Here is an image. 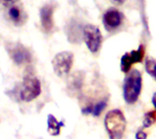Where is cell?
Segmentation results:
<instances>
[{
	"label": "cell",
	"instance_id": "cell-19",
	"mask_svg": "<svg viewBox=\"0 0 156 139\" xmlns=\"http://www.w3.org/2000/svg\"><path fill=\"white\" fill-rule=\"evenodd\" d=\"M153 104H154V106L156 109V93H154V95L153 97Z\"/></svg>",
	"mask_w": 156,
	"mask_h": 139
},
{
	"label": "cell",
	"instance_id": "cell-4",
	"mask_svg": "<svg viewBox=\"0 0 156 139\" xmlns=\"http://www.w3.org/2000/svg\"><path fill=\"white\" fill-rule=\"evenodd\" d=\"M74 55L69 51H63L57 54L52 60V66L58 76H67L73 65Z\"/></svg>",
	"mask_w": 156,
	"mask_h": 139
},
{
	"label": "cell",
	"instance_id": "cell-7",
	"mask_svg": "<svg viewBox=\"0 0 156 139\" xmlns=\"http://www.w3.org/2000/svg\"><path fill=\"white\" fill-rule=\"evenodd\" d=\"M145 50L144 46H140L137 50H133L122 56L121 59V69L123 73H129L132 66L135 63H141L144 57Z\"/></svg>",
	"mask_w": 156,
	"mask_h": 139
},
{
	"label": "cell",
	"instance_id": "cell-1",
	"mask_svg": "<svg viewBox=\"0 0 156 139\" xmlns=\"http://www.w3.org/2000/svg\"><path fill=\"white\" fill-rule=\"evenodd\" d=\"M105 127L111 139H124L126 118L120 109H113L105 117Z\"/></svg>",
	"mask_w": 156,
	"mask_h": 139
},
{
	"label": "cell",
	"instance_id": "cell-5",
	"mask_svg": "<svg viewBox=\"0 0 156 139\" xmlns=\"http://www.w3.org/2000/svg\"><path fill=\"white\" fill-rule=\"evenodd\" d=\"M5 48L10 58L16 65L27 64L32 59L30 51L20 43H7Z\"/></svg>",
	"mask_w": 156,
	"mask_h": 139
},
{
	"label": "cell",
	"instance_id": "cell-11",
	"mask_svg": "<svg viewBox=\"0 0 156 139\" xmlns=\"http://www.w3.org/2000/svg\"><path fill=\"white\" fill-rule=\"evenodd\" d=\"M83 86V74L76 72L71 75L68 80V90L71 94H78Z\"/></svg>",
	"mask_w": 156,
	"mask_h": 139
},
{
	"label": "cell",
	"instance_id": "cell-16",
	"mask_svg": "<svg viewBox=\"0 0 156 139\" xmlns=\"http://www.w3.org/2000/svg\"><path fill=\"white\" fill-rule=\"evenodd\" d=\"M18 0H0V9L5 7H9L15 5Z\"/></svg>",
	"mask_w": 156,
	"mask_h": 139
},
{
	"label": "cell",
	"instance_id": "cell-18",
	"mask_svg": "<svg viewBox=\"0 0 156 139\" xmlns=\"http://www.w3.org/2000/svg\"><path fill=\"white\" fill-rule=\"evenodd\" d=\"M112 1L115 5H122V4L124 3L125 0H112Z\"/></svg>",
	"mask_w": 156,
	"mask_h": 139
},
{
	"label": "cell",
	"instance_id": "cell-6",
	"mask_svg": "<svg viewBox=\"0 0 156 139\" xmlns=\"http://www.w3.org/2000/svg\"><path fill=\"white\" fill-rule=\"evenodd\" d=\"M83 38L90 52L96 53L99 51L102 43V35L99 27L93 25H87L83 29Z\"/></svg>",
	"mask_w": 156,
	"mask_h": 139
},
{
	"label": "cell",
	"instance_id": "cell-12",
	"mask_svg": "<svg viewBox=\"0 0 156 139\" xmlns=\"http://www.w3.org/2000/svg\"><path fill=\"white\" fill-rule=\"evenodd\" d=\"M64 124L62 122L58 121V119L53 115L48 116V132L49 135L53 137H57L60 134V128Z\"/></svg>",
	"mask_w": 156,
	"mask_h": 139
},
{
	"label": "cell",
	"instance_id": "cell-3",
	"mask_svg": "<svg viewBox=\"0 0 156 139\" xmlns=\"http://www.w3.org/2000/svg\"><path fill=\"white\" fill-rule=\"evenodd\" d=\"M41 93V84L37 77L32 74L24 76L21 90L19 93L21 100L24 102H31L36 99Z\"/></svg>",
	"mask_w": 156,
	"mask_h": 139
},
{
	"label": "cell",
	"instance_id": "cell-2",
	"mask_svg": "<svg viewBox=\"0 0 156 139\" xmlns=\"http://www.w3.org/2000/svg\"><path fill=\"white\" fill-rule=\"evenodd\" d=\"M143 88L142 74L137 70H132L128 73L123 83V97L127 104H134L139 99Z\"/></svg>",
	"mask_w": 156,
	"mask_h": 139
},
{
	"label": "cell",
	"instance_id": "cell-17",
	"mask_svg": "<svg viewBox=\"0 0 156 139\" xmlns=\"http://www.w3.org/2000/svg\"><path fill=\"white\" fill-rule=\"evenodd\" d=\"M135 137H136V139H147V134L145 132H144L143 130H139L136 133Z\"/></svg>",
	"mask_w": 156,
	"mask_h": 139
},
{
	"label": "cell",
	"instance_id": "cell-14",
	"mask_svg": "<svg viewBox=\"0 0 156 139\" xmlns=\"http://www.w3.org/2000/svg\"><path fill=\"white\" fill-rule=\"evenodd\" d=\"M156 122V112L150 111L145 114L144 119V127H150L152 125H154Z\"/></svg>",
	"mask_w": 156,
	"mask_h": 139
},
{
	"label": "cell",
	"instance_id": "cell-8",
	"mask_svg": "<svg viewBox=\"0 0 156 139\" xmlns=\"http://www.w3.org/2000/svg\"><path fill=\"white\" fill-rule=\"evenodd\" d=\"M55 7L56 5L53 2H48L40 8V23H41L42 29L46 34H49L53 30L54 27L53 15H54Z\"/></svg>",
	"mask_w": 156,
	"mask_h": 139
},
{
	"label": "cell",
	"instance_id": "cell-10",
	"mask_svg": "<svg viewBox=\"0 0 156 139\" xmlns=\"http://www.w3.org/2000/svg\"><path fill=\"white\" fill-rule=\"evenodd\" d=\"M9 20L16 25H23L27 20V15L21 5H13L9 6L7 11Z\"/></svg>",
	"mask_w": 156,
	"mask_h": 139
},
{
	"label": "cell",
	"instance_id": "cell-13",
	"mask_svg": "<svg viewBox=\"0 0 156 139\" xmlns=\"http://www.w3.org/2000/svg\"><path fill=\"white\" fill-rule=\"evenodd\" d=\"M145 69L147 73L156 80V59L153 57H148L145 62Z\"/></svg>",
	"mask_w": 156,
	"mask_h": 139
},
{
	"label": "cell",
	"instance_id": "cell-15",
	"mask_svg": "<svg viewBox=\"0 0 156 139\" xmlns=\"http://www.w3.org/2000/svg\"><path fill=\"white\" fill-rule=\"evenodd\" d=\"M106 106H107V102L105 100H101V101L98 102L97 104L92 105V114L91 115H93L94 117H99L102 113V111L105 109Z\"/></svg>",
	"mask_w": 156,
	"mask_h": 139
},
{
	"label": "cell",
	"instance_id": "cell-9",
	"mask_svg": "<svg viewBox=\"0 0 156 139\" xmlns=\"http://www.w3.org/2000/svg\"><path fill=\"white\" fill-rule=\"evenodd\" d=\"M122 15L117 9L111 8L103 15V24L108 31H112L118 28L122 22Z\"/></svg>",
	"mask_w": 156,
	"mask_h": 139
}]
</instances>
